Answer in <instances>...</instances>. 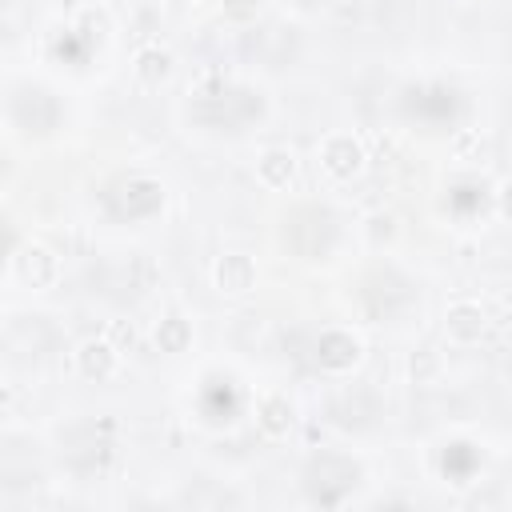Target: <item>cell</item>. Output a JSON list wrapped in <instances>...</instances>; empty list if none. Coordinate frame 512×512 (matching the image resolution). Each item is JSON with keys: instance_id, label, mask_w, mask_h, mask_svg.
I'll return each mask as SVG.
<instances>
[{"instance_id": "cell-1", "label": "cell", "mask_w": 512, "mask_h": 512, "mask_svg": "<svg viewBox=\"0 0 512 512\" xmlns=\"http://www.w3.org/2000/svg\"><path fill=\"white\" fill-rule=\"evenodd\" d=\"M192 120L212 132H240L256 120H264V96L244 84H228V80L212 76L192 96Z\"/></svg>"}, {"instance_id": "cell-2", "label": "cell", "mask_w": 512, "mask_h": 512, "mask_svg": "<svg viewBox=\"0 0 512 512\" xmlns=\"http://www.w3.org/2000/svg\"><path fill=\"white\" fill-rule=\"evenodd\" d=\"M336 236H340V224L324 204H296L284 212L280 240L300 260H324L336 248Z\"/></svg>"}, {"instance_id": "cell-3", "label": "cell", "mask_w": 512, "mask_h": 512, "mask_svg": "<svg viewBox=\"0 0 512 512\" xmlns=\"http://www.w3.org/2000/svg\"><path fill=\"white\" fill-rule=\"evenodd\" d=\"M304 496L320 508H336L348 500V492L360 484V464L352 456H340V452H320L304 464Z\"/></svg>"}, {"instance_id": "cell-4", "label": "cell", "mask_w": 512, "mask_h": 512, "mask_svg": "<svg viewBox=\"0 0 512 512\" xmlns=\"http://www.w3.org/2000/svg\"><path fill=\"white\" fill-rule=\"evenodd\" d=\"M164 208V188L152 176H120L104 188V212L116 224H136V220H152Z\"/></svg>"}, {"instance_id": "cell-5", "label": "cell", "mask_w": 512, "mask_h": 512, "mask_svg": "<svg viewBox=\"0 0 512 512\" xmlns=\"http://www.w3.org/2000/svg\"><path fill=\"white\" fill-rule=\"evenodd\" d=\"M400 112L428 128H452L464 116V96L448 84H408L400 92Z\"/></svg>"}, {"instance_id": "cell-6", "label": "cell", "mask_w": 512, "mask_h": 512, "mask_svg": "<svg viewBox=\"0 0 512 512\" xmlns=\"http://www.w3.org/2000/svg\"><path fill=\"white\" fill-rule=\"evenodd\" d=\"M412 304V280L396 268H372L360 280V308L372 320H392Z\"/></svg>"}, {"instance_id": "cell-7", "label": "cell", "mask_w": 512, "mask_h": 512, "mask_svg": "<svg viewBox=\"0 0 512 512\" xmlns=\"http://www.w3.org/2000/svg\"><path fill=\"white\" fill-rule=\"evenodd\" d=\"M112 432L116 424L112 420H100V424H88V428H76L68 436V464L76 476H104L108 464H112Z\"/></svg>"}, {"instance_id": "cell-8", "label": "cell", "mask_w": 512, "mask_h": 512, "mask_svg": "<svg viewBox=\"0 0 512 512\" xmlns=\"http://www.w3.org/2000/svg\"><path fill=\"white\" fill-rule=\"evenodd\" d=\"M8 112H12V124L28 136H48L60 124V104L48 88H16Z\"/></svg>"}, {"instance_id": "cell-9", "label": "cell", "mask_w": 512, "mask_h": 512, "mask_svg": "<svg viewBox=\"0 0 512 512\" xmlns=\"http://www.w3.org/2000/svg\"><path fill=\"white\" fill-rule=\"evenodd\" d=\"M240 412V388L228 376H208L200 388V416L208 424H228Z\"/></svg>"}, {"instance_id": "cell-10", "label": "cell", "mask_w": 512, "mask_h": 512, "mask_svg": "<svg viewBox=\"0 0 512 512\" xmlns=\"http://www.w3.org/2000/svg\"><path fill=\"white\" fill-rule=\"evenodd\" d=\"M360 360V344L348 332H324L316 340V364L328 372H348Z\"/></svg>"}, {"instance_id": "cell-11", "label": "cell", "mask_w": 512, "mask_h": 512, "mask_svg": "<svg viewBox=\"0 0 512 512\" xmlns=\"http://www.w3.org/2000/svg\"><path fill=\"white\" fill-rule=\"evenodd\" d=\"M320 160H324V168H328L336 180H352V176L360 172V164H364V148H360L352 136H332V140L324 144Z\"/></svg>"}, {"instance_id": "cell-12", "label": "cell", "mask_w": 512, "mask_h": 512, "mask_svg": "<svg viewBox=\"0 0 512 512\" xmlns=\"http://www.w3.org/2000/svg\"><path fill=\"white\" fill-rule=\"evenodd\" d=\"M16 276L24 284H32V288H44V284L56 280V256L48 248H40V244H28V248L16 252Z\"/></svg>"}, {"instance_id": "cell-13", "label": "cell", "mask_w": 512, "mask_h": 512, "mask_svg": "<svg viewBox=\"0 0 512 512\" xmlns=\"http://www.w3.org/2000/svg\"><path fill=\"white\" fill-rule=\"evenodd\" d=\"M256 284V264L240 252H228L216 260V288L220 292H248Z\"/></svg>"}, {"instance_id": "cell-14", "label": "cell", "mask_w": 512, "mask_h": 512, "mask_svg": "<svg viewBox=\"0 0 512 512\" xmlns=\"http://www.w3.org/2000/svg\"><path fill=\"white\" fill-rule=\"evenodd\" d=\"M484 312H480V304H452L448 312H444V328H448V336L452 340H460V344H472V340H480L484 336Z\"/></svg>"}, {"instance_id": "cell-15", "label": "cell", "mask_w": 512, "mask_h": 512, "mask_svg": "<svg viewBox=\"0 0 512 512\" xmlns=\"http://www.w3.org/2000/svg\"><path fill=\"white\" fill-rule=\"evenodd\" d=\"M476 468H480V452H476V444H468V440H452V444L440 452V472H444L448 480H456V484L472 480Z\"/></svg>"}, {"instance_id": "cell-16", "label": "cell", "mask_w": 512, "mask_h": 512, "mask_svg": "<svg viewBox=\"0 0 512 512\" xmlns=\"http://www.w3.org/2000/svg\"><path fill=\"white\" fill-rule=\"evenodd\" d=\"M76 360H80V372H84L88 380H108L112 368H116V348H112L108 340H88V344L76 352Z\"/></svg>"}, {"instance_id": "cell-17", "label": "cell", "mask_w": 512, "mask_h": 512, "mask_svg": "<svg viewBox=\"0 0 512 512\" xmlns=\"http://www.w3.org/2000/svg\"><path fill=\"white\" fill-rule=\"evenodd\" d=\"M92 36L84 32V28H68V32H60L56 40H52V56L56 60H64V64H84L88 56H92Z\"/></svg>"}, {"instance_id": "cell-18", "label": "cell", "mask_w": 512, "mask_h": 512, "mask_svg": "<svg viewBox=\"0 0 512 512\" xmlns=\"http://www.w3.org/2000/svg\"><path fill=\"white\" fill-rule=\"evenodd\" d=\"M292 172H296L292 152H284V148H268V152L260 156V180H264L268 188H288Z\"/></svg>"}, {"instance_id": "cell-19", "label": "cell", "mask_w": 512, "mask_h": 512, "mask_svg": "<svg viewBox=\"0 0 512 512\" xmlns=\"http://www.w3.org/2000/svg\"><path fill=\"white\" fill-rule=\"evenodd\" d=\"M448 208H452L456 216H480V212L488 208V188H484V184L464 180V184L448 188Z\"/></svg>"}, {"instance_id": "cell-20", "label": "cell", "mask_w": 512, "mask_h": 512, "mask_svg": "<svg viewBox=\"0 0 512 512\" xmlns=\"http://www.w3.org/2000/svg\"><path fill=\"white\" fill-rule=\"evenodd\" d=\"M156 344H160V352H184V348L192 344L188 320H184V316H164L160 328H156Z\"/></svg>"}, {"instance_id": "cell-21", "label": "cell", "mask_w": 512, "mask_h": 512, "mask_svg": "<svg viewBox=\"0 0 512 512\" xmlns=\"http://www.w3.org/2000/svg\"><path fill=\"white\" fill-rule=\"evenodd\" d=\"M260 428H264L268 436H284V432L292 428V404H288L284 396H268V400L260 404Z\"/></svg>"}, {"instance_id": "cell-22", "label": "cell", "mask_w": 512, "mask_h": 512, "mask_svg": "<svg viewBox=\"0 0 512 512\" xmlns=\"http://www.w3.org/2000/svg\"><path fill=\"white\" fill-rule=\"evenodd\" d=\"M168 72H172V56H168V52L144 48V52L136 56V76H140L144 84H160V80H168Z\"/></svg>"}, {"instance_id": "cell-23", "label": "cell", "mask_w": 512, "mask_h": 512, "mask_svg": "<svg viewBox=\"0 0 512 512\" xmlns=\"http://www.w3.org/2000/svg\"><path fill=\"white\" fill-rule=\"evenodd\" d=\"M256 8H260V0H224V16H232V20H248V16H256Z\"/></svg>"}, {"instance_id": "cell-24", "label": "cell", "mask_w": 512, "mask_h": 512, "mask_svg": "<svg viewBox=\"0 0 512 512\" xmlns=\"http://www.w3.org/2000/svg\"><path fill=\"white\" fill-rule=\"evenodd\" d=\"M500 208H504V216H512V184H504V192H500Z\"/></svg>"}]
</instances>
